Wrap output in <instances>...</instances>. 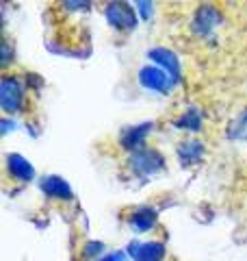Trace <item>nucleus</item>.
<instances>
[{
    "label": "nucleus",
    "mask_w": 247,
    "mask_h": 261,
    "mask_svg": "<svg viewBox=\"0 0 247 261\" xmlns=\"http://www.w3.org/2000/svg\"><path fill=\"white\" fill-rule=\"evenodd\" d=\"M0 107L7 116H18L26 107V87H24L22 79L5 74L3 83H0Z\"/></svg>",
    "instance_id": "nucleus-1"
},
{
    "label": "nucleus",
    "mask_w": 247,
    "mask_h": 261,
    "mask_svg": "<svg viewBox=\"0 0 247 261\" xmlns=\"http://www.w3.org/2000/svg\"><path fill=\"white\" fill-rule=\"evenodd\" d=\"M128 168H130V172L137 176H154L165 168V159L159 150L145 146V148L137 150V152H130Z\"/></svg>",
    "instance_id": "nucleus-2"
},
{
    "label": "nucleus",
    "mask_w": 247,
    "mask_h": 261,
    "mask_svg": "<svg viewBox=\"0 0 247 261\" xmlns=\"http://www.w3.org/2000/svg\"><path fill=\"white\" fill-rule=\"evenodd\" d=\"M221 24H224V13H221L215 5H200L193 13L191 20V31L197 37L208 39Z\"/></svg>",
    "instance_id": "nucleus-3"
},
{
    "label": "nucleus",
    "mask_w": 247,
    "mask_h": 261,
    "mask_svg": "<svg viewBox=\"0 0 247 261\" xmlns=\"http://www.w3.org/2000/svg\"><path fill=\"white\" fill-rule=\"evenodd\" d=\"M104 15L109 24L115 31L121 33H130L137 29L139 18H137V9H133V5L128 3H109L104 5Z\"/></svg>",
    "instance_id": "nucleus-4"
},
{
    "label": "nucleus",
    "mask_w": 247,
    "mask_h": 261,
    "mask_svg": "<svg viewBox=\"0 0 247 261\" xmlns=\"http://www.w3.org/2000/svg\"><path fill=\"white\" fill-rule=\"evenodd\" d=\"M139 83L145 89H150V92H159V94H167L176 87L174 79L165 70H161L159 65H145V68L139 70Z\"/></svg>",
    "instance_id": "nucleus-5"
},
{
    "label": "nucleus",
    "mask_w": 247,
    "mask_h": 261,
    "mask_svg": "<svg viewBox=\"0 0 247 261\" xmlns=\"http://www.w3.org/2000/svg\"><path fill=\"white\" fill-rule=\"evenodd\" d=\"M154 128L152 122H143V124H135V126H128L119 133V144L126 148L128 152H137L145 148V137L150 135V130Z\"/></svg>",
    "instance_id": "nucleus-6"
},
{
    "label": "nucleus",
    "mask_w": 247,
    "mask_h": 261,
    "mask_svg": "<svg viewBox=\"0 0 247 261\" xmlns=\"http://www.w3.org/2000/svg\"><path fill=\"white\" fill-rule=\"evenodd\" d=\"M147 57H150V61H154V65H159L161 70H165L167 74L174 79V83L178 85L180 79H182V70H180V61L178 57L167 50V48H152L150 53H147Z\"/></svg>",
    "instance_id": "nucleus-7"
},
{
    "label": "nucleus",
    "mask_w": 247,
    "mask_h": 261,
    "mask_svg": "<svg viewBox=\"0 0 247 261\" xmlns=\"http://www.w3.org/2000/svg\"><path fill=\"white\" fill-rule=\"evenodd\" d=\"M5 168H7V172H9V176L15 178V181H20V183H30L33 178H35V170H33L30 161H26L18 152L7 154Z\"/></svg>",
    "instance_id": "nucleus-8"
},
{
    "label": "nucleus",
    "mask_w": 247,
    "mask_h": 261,
    "mask_svg": "<svg viewBox=\"0 0 247 261\" xmlns=\"http://www.w3.org/2000/svg\"><path fill=\"white\" fill-rule=\"evenodd\" d=\"M39 187L48 198H54V200H72L74 198V192L70 183L61 176H54V174H48L39 181Z\"/></svg>",
    "instance_id": "nucleus-9"
},
{
    "label": "nucleus",
    "mask_w": 247,
    "mask_h": 261,
    "mask_svg": "<svg viewBox=\"0 0 247 261\" xmlns=\"http://www.w3.org/2000/svg\"><path fill=\"white\" fill-rule=\"evenodd\" d=\"M128 224L135 233H145V231H152L159 222V214L152 209V207H135L133 211L128 214Z\"/></svg>",
    "instance_id": "nucleus-10"
},
{
    "label": "nucleus",
    "mask_w": 247,
    "mask_h": 261,
    "mask_svg": "<svg viewBox=\"0 0 247 261\" xmlns=\"http://www.w3.org/2000/svg\"><path fill=\"white\" fill-rule=\"evenodd\" d=\"M128 252L137 261H161L165 257V246L161 242H145V244L133 242L128 246Z\"/></svg>",
    "instance_id": "nucleus-11"
},
{
    "label": "nucleus",
    "mask_w": 247,
    "mask_h": 261,
    "mask_svg": "<svg viewBox=\"0 0 247 261\" xmlns=\"http://www.w3.org/2000/svg\"><path fill=\"white\" fill-rule=\"evenodd\" d=\"M178 159L182 166H193V163H197L202 157H204V144L202 142H197V140H184V142H180L178 144Z\"/></svg>",
    "instance_id": "nucleus-12"
},
{
    "label": "nucleus",
    "mask_w": 247,
    "mask_h": 261,
    "mask_svg": "<svg viewBox=\"0 0 247 261\" xmlns=\"http://www.w3.org/2000/svg\"><path fill=\"white\" fill-rule=\"evenodd\" d=\"M202 124H204V116L200 109H187L182 116L176 120V126L182 128V130H191V133H197V130H202Z\"/></svg>",
    "instance_id": "nucleus-13"
},
{
    "label": "nucleus",
    "mask_w": 247,
    "mask_h": 261,
    "mask_svg": "<svg viewBox=\"0 0 247 261\" xmlns=\"http://www.w3.org/2000/svg\"><path fill=\"white\" fill-rule=\"evenodd\" d=\"M232 137H247V111L238 116V120L232 124V130H230Z\"/></svg>",
    "instance_id": "nucleus-14"
},
{
    "label": "nucleus",
    "mask_w": 247,
    "mask_h": 261,
    "mask_svg": "<svg viewBox=\"0 0 247 261\" xmlns=\"http://www.w3.org/2000/svg\"><path fill=\"white\" fill-rule=\"evenodd\" d=\"M104 252V244L102 242H87L85 250H82V259H94V257H100Z\"/></svg>",
    "instance_id": "nucleus-15"
},
{
    "label": "nucleus",
    "mask_w": 247,
    "mask_h": 261,
    "mask_svg": "<svg viewBox=\"0 0 247 261\" xmlns=\"http://www.w3.org/2000/svg\"><path fill=\"white\" fill-rule=\"evenodd\" d=\"M135 7H137V11L141 13L143 18H150V15H152V7H154V5H152V3H137Z\"/></svg>",
    "instance_id": "nucleus-16"
},
{
    "label": "nucleus",
    "mask_w": 247,
    "mask_h": 261,
    "mask_svg": "<svg viewBox=\"0 0 247 261\" xmlns=\"http://www.w3.org/2000/svg\"><path fill=\"white\" fill-rule=\"evenodd\" d=\"M100 261H126V250H115V252H111V255L102 257Z\"/></svg>",
    "instance_id": "nucleus-17"
},
{
    "label": "nucleus",
    "mask_w": 247,
    "mask_h": 261,
    "mask_svg": "<svg viewBox=\"0 0 247 261\" xmlns=\"http://www.w3.org/2000/svg\"><path fill=\"white\" fill-rule=\"evenodd\" d=\"M3 63L5 65L11 63V44L9 42H3Z\"/></svg>",
    "instance_id": "nucleus-18"
}]
</instances>
